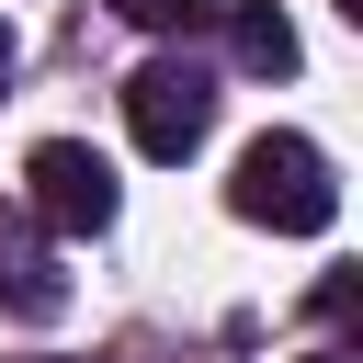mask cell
<instances>
[{"label":"cell","mask_w":363,"mask_h":363,"mask_svg":"<svg viewBox=\"0 0 363 363\" xmlns=\"http://www.w3.org/2000/svg\"><path fill=\"white\" fill-rule=\"evenodd\" d=\"M227 204H238L250 227H272V238H318V227L340 216V182H329V159H318L306 136H250Z\"/></svg>","instance_id":"1"},{"label":"cell","mask_w":363,"mask_h":363,"mask_svg":"<svg viewBox=\"0 0 363 363\" xmlns=\"http://www.w3.org/2000/svg\"><path fill=\"white\" fill-rule=\"evenodd\" d=\"M23 216L34 227H57V238H102L113 216H125V182H113V159L102 147H79V136H45L34 159H23Z\"/></svg>","instance_id":"2"},{"label":"cell","mask_w":363,"mask_h":363,"mask_svg":"<svg viewBox=\"0 0 363 363\" xmlns=\"http://www.w3.org/2000/svg\"><path fill=\"white\" fill-rule=\"evenodd\" d=\"M125 125H136L147 159H193V147L216 136V79H204L193 57H147V68L125 79Z\"/></svg>","instance_id":"3"},{"label":"cell","mask_w":363,"mask_h":363,"mask_svg":"<svg viewBox=\"0 0 363 363\" xmlns=\"http://www.w3.org/2000/svg\"><path fill=\"white\" fill-rule=\"evenodd\" d=\"M0 306H11V318H57V306H68L57 250H45V227H34L23 204H0Z\"/></svg>","instance_id":"4"},{"label":"cell","mask_w":363,"mask_h":363,"mask_svg":"<svg viewBox=\"0 0 363 363\" xmlns=\"http://www.w3.org/2000/svg\"><path fill=\"white\" fill-rule=\"evenodd\" d=\"M227 34H238V57H250L261 79H284V68H295V23H284L272 0H238V11H227Z\"/></svg>","instance_id":"5"},{"label":"cell","mask_w":363,"mask_h":363,"mask_svg":"<svg viewBox=\"0 0 363 363\" xmlns=\"http://www.w3.org/2000/svg\"><path fill=\"white\" fill-rule=\"evenodd\" d=\"M113 11H125V23H147V34H204L227 0H113Z\"/></svg>","instance_id":"6"},{"label":"cell","mask_w":363,"mask_h":363,"mask_svg":"<svg viewBox=\"0 0 363 363\" xmlns=\"http://www.w3.org/2000/svg\"><path fill=\"white\" fill-rule=\"evenodd\" d=\"M0 79H11V23H0Z\"/></svg>","instance_id":"7"},{"label":"cell","mask_w":363,"mask_h":363,"mask_svg":"<svg viewBox=\"0 0 363 363\" xmlns=\"http://www.w3.org/2000/svg\"><path fill=\"white\" fill-rule=\"evenodd\" d=\"M340 11H352V23H363V0H340Z\"/></svg>","instance_id":"8"},{"label":"cell","mask_w":363,"mask_h":363,"mask_svg":"<svg viewBox=\"0 0 363 363\" xmlns=\"http://www.w3.org/2000/svg\"><path fill=\"white\" fill-rule=\"evenodd\" d=\"M306 363H340V352H306Z\"/></svg>","instance_id":"9"}]
</instances>
